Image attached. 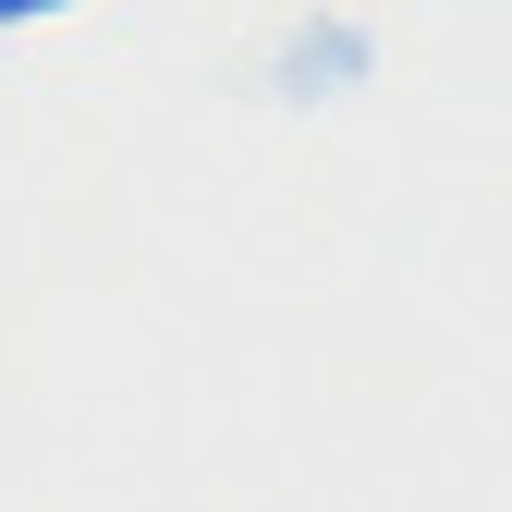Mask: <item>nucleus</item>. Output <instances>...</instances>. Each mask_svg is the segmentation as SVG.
<instances>
[{
    "mask_svg": "<svg viewBox=\"0 0 512 512\" xmlns=\"http://www.w3.org/2000/svg\"><path fill=\"white\" fill-rule=\"evenodd\" d=\"M25 13H61V0H0V25H25Z\"/></svg>",
    "mask_w": 512,
    "mask_h": 512,
    "instance_id": "f257e3e1",
    "label": "nucleus"
}]
</instances>
